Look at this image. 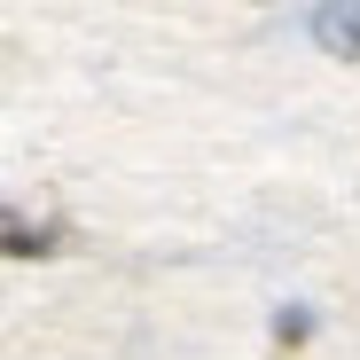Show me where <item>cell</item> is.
<instances>
[{"label": "cell", "instance_id": "cell-1", "mask_svg": "<svg viewBox=\"0 0 360 360\" xmlns=\"http://www.w3.org/2000/svg\"><path fill=\"white\" fill-rule=\"evenodd\" d=\"M314 47L329 63H360V0H321L314 8Z\"/></svg>", "mask_w": 360, "mask_h": 360}, {"label": "cell", "instance_id": "cell-2", "mask_svg": "<svg viewBox=\"0 0 360 360\" xmlns=\"http://www.w3.org/2000/svg\"><path fill=\"white\" fill-rule=\"evenodd\" d=\"M306 329H314V321H306V314L290 306V314L274 321V352H297V345H306Z\"/></svg>", "mask_w": 360, "mask_h": 360}]
</instances>
